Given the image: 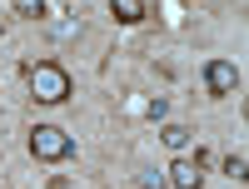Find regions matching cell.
<instances>
[{
    "instance_id": "3957f363",
    "label": "cell",
    "mask_w": 249,
    "mask_h": 189,
    "mask_svg": "<svg viewBox=\"0 0 249 189\" xmlns=\"http://www.w3.org/2000/svg\"><path fill=\"white\" fill-rule=\"evenodd\" d=\"M199 170H204V155H199V150H195V159H184V155H179L170 170H164V184H175V189H199V184H204Z\"/></svg>"
},
{
    "instance_id": "ba28073f",
    "label": "cell",
    "mask_w": 249,
    "mask_h": 189,
    "mask_svg": "<svg viewBox=\"0 0 249 189\" xmlns=\"http://www.w3.org/2000/svg\"><path fill=\"white\" fill-rule=\"evenodd\" d=\"M224 174H230V179H244V174H249V159H244V155H230V159H224Z\"/></svg>"
},
{
    "instance_id": "7a4b0ae2",
    "label": "cell",
    "mask_w": 249,
    "mask_h": 189,
    "mask_svg": "<svg viewBox=\"0 0 249 189\" xmlns=\"http://www.w3.org/2000/svg\"><path fill=\"white\" fill-rule=\"evenodd\" d=\"M30 155L40 164H60V159L75 155V139L60 130V124H35V130H30Z\"/></svg>"
},
{
    "instance_id": "6da1fadb",
    "label": "cell",
    "mask_w": 249,
    "mask_h": 189,
    "mask_svg": "<svg viewBox=\"0 0 249 189\" xmlns=\"http://www.w3.org/2000/svg\"><path fill=\"white\" fill-rule=\"evenodd\" d=\"M25 80H30V95L40 104H65L70 100V75L55 65V60H35L25 65Z\"/></svg>"
},
{
    "instance_id": "8992f818",
    "label": "cell",
    "mask_w": 249,
    "mask_h": 189,
    "mask_svg": "<svg viewBox=\"0 0 249 189\" xmlns=\"http://www.w3.org/2000/svg\"><path fill=\"white\" fill-rule=\"evenodd\" d=\"M10 10L25 20H45V0H10Z\"/></svg>"
},
{
    "instance_id": "277c9868",
    "label": "cell",
    "mask_w": 249,
    "mask_h": 189,
    "mask_svg": "<svg viewBox=\"0 0 249 189\" xmlns=\"http://www.w3.org/2000/svg\"><path fill=\"white\" fill-rule=\"evenodd\" d=\"M204 85H210V95H234L239 90V70L230 60H210L204 65Z\"/></svg>"
},
{
    "instance_id": "5b68a950",
    "label": "cell",
    "mask_w": 249,
    "mask_h": 189,
    "mask_svg": "<svg viewBox=\"0 0 249 189\" xmlns=\"http://www.w3.org/2000/svg\"><path fill=\"white\" fill-rule=\"evenodd\" d=\"M110 10H115V20H124V25H140L144 20V0H110Z\"/></svg>"
},
{
    "instance_id": "52a82bcc",
    "label": "cell",
    "mask_w": 249,
    "mask_h": 189,
    "mask_svg": "<svg viewBox=\"0 0 249 189\" xmlns=\"http://www.w3.org/2000/svg\"><path fill=\"white\" fill-rule=\"evenodd\" d=\"M160 139L170 144V150H184V144H190V130H184V124H164V130H160Z\"/></svg>"
}]
</instances>
